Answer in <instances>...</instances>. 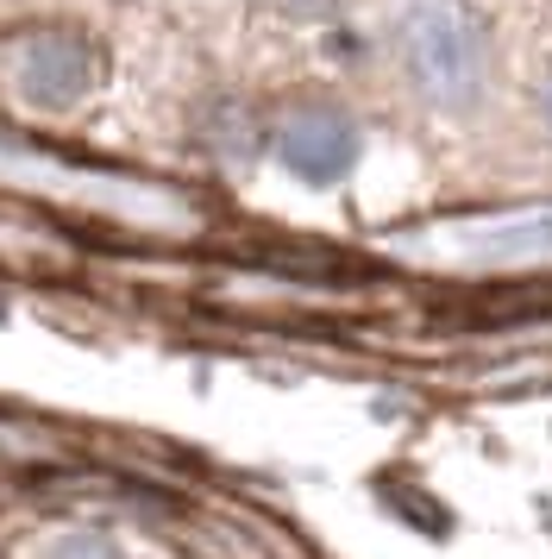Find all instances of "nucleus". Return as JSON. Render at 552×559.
Returning a JSON list of instances; mask_svg holds the SVG:
<instances>
[{"label":"nucleus","mask_w":552,"mask_h":559,"mask_svg":"<svg viewBox=\"0 0 552 559\" xmlns=\"http://www.w3.org/2000/svg\"><path fill=\"white\" fill-rule=\"evenodd\" d=\"M401 70L427 107L446 120H471L496 88V38L471 0H415L401 13Z\"/></svg>","instance_id":"nucleus-1"},{"label":"nucleus","mask_w":552,"mask_h":559,"mask_svg":"<svg viewBox=\"0 0 552 559\" xmlns=\"http://www.w3.org/2000/svg\"><path fill=\"white\" fill-rule=\"evenodd\" d=\"M533 120H540V132L552 139V63L540 70V82H533Z\"/></svg>","instance_id":"nucleus-4"},{"label":"nucleus","mask_w":552,"mask_h":559,"mask_svg":"<svg viewBox=\"0 0 552 559\" xmlns=\"http://www.w3.org/2000/svg\"><path fill=\"white\" fill-rule=\"evenodd\" d=\"M32 559H132V554L107 528H57L32 547Z\"/></svg>","instance_id":"nucleus-3"},{"label":"nucleus","mask_w":552,"mask_h":559,"mask_svg":"<svg viewBox=\"0 0 552 559\" xmlns=\"http://www.w3.org/2000/svg\"><path fill=\"white\" fill-rule=\"evenodd\" d=\"M283 164L308 182H339L358 164V127L339 120L333 107H314L283 132Z\"/></svg>","instance_id":"nucleus-2"}]
</instances>
